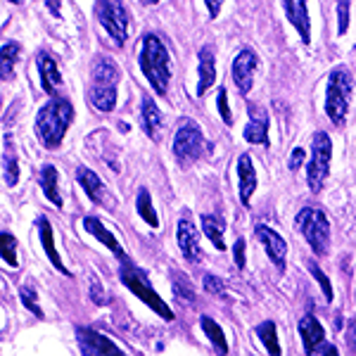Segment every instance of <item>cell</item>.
Instances as JSON below:
<instances>
[{"label": "cell", "instance_id": "cell-35", "mask_svg": "<svg viewBox=\"0 0 356 356\" xmlns=\"http://www.w3.org/2000/svg\"><path fill=\"white\" fill-rule=\"evenodd\" d=\"M349 8H352L349 0H337V17H340V22H337V26H340L337 33H340V36H344L349 29Z\"/></svg>", "mask_w": 356, "mask_h": 356}, {"label": "cell", "instance_id": "cell-24", "mask_svg": "<svg viewBox=\"0 0 356 356\" xmlns=\"http://www.w3.org/2000/svg\"><path fill=\"white\" fill-rule=\"evenodd\" d=\"M202 231L207 235V240H209V243L214 245L216 250H226V240H223V231H226V223H223L219 216L204 214L202 216Z\"/></svg>", "mask_w": 356, "mask_h": 356}, {"label": "cell", "instance_id": "cell-46", "mask_svg": "<svg viewBox=\"0 0 356 356\" xmlns=\"http://www.w3.org/2000/svg\"><path fill=\"white\" fill-rule=\"evenodd\" d=\"M10 3H19V0H10Z\"/></svg>", "mask_w": 356, "mask_h": 356}, {"label": "cell", "instance_id": "cell-7", "mask_svg": "<svg viewBox=\"0 0 356 356\" xmlns=\"http://www.w3.org/2000/svg\"><path fill=\"white\" fill-rule=\"evenodd\" d=\"M95 15L100 24L105 26V31L114 38V43L124 45L129 38L131 19L122 0H95Z\"/></svg>", "mask_w": 356, "mask_h": 356}, {"label": "cell", "instance_id": "cell-41", "mask_svg": "<svg viewBox=\"0 0 356 356\" xmlns=\"http://www.w3.org/2000/svg\"><path fill=\"white\" fill-rule=\"evenodd\" d=\"M347 342L356 354V316L354 318H349V323H347Z\"/></svg>", "mask_w": 356, "mask_h": 356}, {"label": "cell", "instance_id": "cell-25", "mask_svg": "<svg viewBox=\"0 0 356 356\" xmlns=\"http://www.w3.org/2000/svg\"><path fill=\"white\" fill-rule=\"evenodd\" d=\"M200 325H202L204 335L209 337V342L214 344L216 354L226 356V354H228V342H226V335H223V328H221V325L216 323L214 318H209V316H202V318H200Z\"/></svg>", "mask_w": 356, "mask_h": 356}, {"label": "cell", "instance_id": "cell-30", "mask_svg": "<svg viewBox=\"0 0 356 356\" xmlns=\"http://www.w3.org/2000/svg\"><path fill=\"white\" fill-rule=\"evenodd\" d=\"M19 57V45L17 43H5L0 48V79H10L15 72V62Z\"/></svg>", "mask_w": 356, "mask_h": 356}, {"label": "cell", "instance_id": "cell-19", "mask_svg": "<svg viewBox=\"0 0 356 356\" xmlns=\"http://www.w3.org/2000/svg\"><path fill=\"white\" fill-rule=\"evenodd\" d=\"M38 74H41V83L45 93L55 95L62 83V76H60V69H57V62L50 55L45 53L38 55Z\"/></svg>", "mask_w": 356, "mask_h": 356}, {"label": "cell", "instance_id": "cell-5", "mask_svg": "<svg viewBox=\"0 0 356 356\" xmlns=\"http://www.w3.org/2000/svg\"><path fill=\"white\" fill-rule=\"evenodd\" d=\"M297 228L304 235V240L314 250V254H325L330 247V221L325 219L323 211L314 209V207H304L297 214Z\"/></svg>", "mask_w": 356, "mask_h": 356}, {"label": "cell", "instance_id": "cell-10", "mask_svg": "<svg viewBox=\"0 0 356 356\" xmlns=\"http://www.w3.org/2000/svg\"><path fill=\"white\" fill-rule=\"evenodd\" d=\"M257 67H259V57H257L254 50L245 48L235 55L233 60V81L238 86L240 95H247L254 86V74H257Z\"/></svg>", "mask_w": 356, "mask_h": 356}, {"label": "cell", "instance_id": "cell-15", "mask_svg": "<svg viewBox=\"0 0 356 356\" xmlns=\"http://www.w3.org/2000/svg\"><path fill=\"white\" fill-rule=\"evenodd\" d=\"M176 238H178V247H181L183 257H186L188 261L197 264L200 259H202V250H200V233H197V228H195V223L191 219L183 216V219L178 221Z\"/></svg>", "mask_w": 356, "mask_h": 356}, {"label": "cell", "instance_id": "cell-26", "mask_svg": "<svg viewBox=\"0 0 356 356\" xmlns=\"http://www.w3.org/2000/svg\"><path fill=\"white\" fill-rule=\"evenodd\" d=\"M41 186H43L45 197H48L55 207H60L62 197H60V188H57V169L53 164H45L41 169Z\"/></svg>", "mask_w": 356, "mask_h": 356}, {"label": "cell", "instance_id": "cell-13", "mask_svg": "<svg viewBox=\"0 0 356 356\" xmlns=\"http://www.w3.org/2000/svg\"><path fill=\"white\" fill-rule=\"evenodd\" d=\"M247 114H250V122H247L243 136L247 143L252 145H268V114L259 105H247Z\"/></svg>", "mask_w": 356, "mask_h": 356}, {"label": "cell", "instance_id": "cell-3", "mask_svg": "<svg viewBox=\"0 0 356 356\" xmlns=\"http://www.w3.org/2000/svg\"><path fill=\"white\" fill-rule=\"evenodd\" d=\"M74 119V107L65 97H53L36 117V134L45 147H57Z\"/></svg>", "mask_w": 356, "mask_h": 356}, {"label": "cell", "instance_id": "cell-43", "mask_svg": "<svg viewBox=\"0 0 356 356\" xmlns=\"http://www.w3.org/2000/svg\"><path fill=\"white\" fill-rule=\"evenodd\" d=\"M48 3V10L53 13V17H60V0H45Z\"/></svg>", "mask_w": 356, "mask_h": 356}, {"label": "cell", "instance_id": "cell-9", "mask_svg": "<svg viewBox=\"0 0 356 356\" xmlns=\"http://www.w3.org/2000/svg\"><path fill=\"white\" fill-rule=\"evenodd\" d=\"M204 152V136L202 129L193 119H183L174 136V154L183 162H195Z\"/></svg>", "mask_w": 356, "mask_h": 356}, {"label": "cell", "instance_id": "cell-37", "mask_svg": "<svg viewBox=\"0 0 356 356\" xmlns=\"http://www.w3.org/2000/svg\"><path fill=\"white\" fill-rule=\"evenodd\" d=\"M19 297H22V302H24V307L29 309V312H33V314L38 316V318H43V312H41V307H38V302H36V295H33V290L22 288Z\"/></svg>", "mask_w": 356, "mask_h": 356}, {"label": "cell", "instance_id": "cell-32", "mask_svg": "<svg viewBox=\"0 0 356 356\" xmlns=\"http://www.w3.org/2000/svg\"><path fill=\"white\" fill-rule=\"evenodd\" d=\"M0 257H3L10 266H17V240H15V235L8 231L0 233Z\"/></svg>", "mask_w": 356, "mask_h": 356}, {"label": "cell", "instance_id": "cell-31", "mask_svg": "<svg viewBox=\"0 0 356 356\" xmlns=\"http://www.w3.org/2000/svg\"><path fill=\"white\" fill-rule=\"evenodd\" d=\"M171 285H174V292H176V297H178L181 302H188V304H191V302L197 300V295H195L191 280L183 278L181 273H174V275H171Z\"/></svg>", "mask_w": 356, "mask_h": 356}, {"label": "cell", "instance_id": "cell-18", "mask_svg": "<svg viewBox=\"0 0 356 356\" xmlns=\"http://www.w3.org/2000/svg\"><path fill=\"white\" fill-rule=\"evenodd\" d=\"M200 67H197V97H202L207 90L216 81V62H214V50L209 45H204L200 50Z\"/></svg>", "mask_w": 356, "mask_h": 356}, {"label": "cell", "instance_id": "cell-27", "mask_svg": "<svg viewBox=\"0 0 356 356\" xmlns=\"http://www.w3.org/2000/svg\"><path fill=\"white\" fill-rule=\"evenodd\" d=\"M3 169H5V183H8V186H17V181H19V164H17V152L13 147V138L5 140Z\"/></svg>", "mask_w": 356, "mask_h": 356}, {"label": "cell", "instance_id": "cell-11", "mask_svg": "<svg viewBox=\"0 0 356 356\" xmlns=\"http://www.w3.org/2000/svg\"><path fill=\"white\" fill-rule=\"evenodd\" d=\"M76 340L83 356H126L110 337L90 328H76Z\"/></svg>", "mask_w": 356, "mask_h": 356}, {"label": "cell", "instance_id": "cell-28", "mask_svg": "<svg viewBox=\"0 0 356 356\" xmlns=\"http://www.w3.org/2000/svg\"><path fill=\"white\" fill-rule=\"evenodd\" d=\"M257 335H259V340L264 347L268 349V354L271 356H280V342H278V330H275V323L273 321H264V323L257 328Z\"/></svg>", "mask_w": 356, "mask_h": 356}, {"label": "cell", "instance_id": "cell-38", "mask_svg": "<svg viewBox=\"0 0 356 356\" xmlns=\"http://www.w3.org/2000/svg\"><path fill=\"white\" fill-rule=\"evenodd\" d=\"M233 259H235V266L238 268H245V240H235L233 245Z\"/></svg>", "mask_w": 356, "mask_h": 356}, {"label": "cell", "instance_id": "cell-34", "mask_svg": "<svg viewBox=\"0 0 356 356\" xmlns=\"http://www.w3.org/2000/svg\"><path fill=\"white\" fill-rule=\"evenodd\" d=\"M216 105H219V114H221L223 124L231 126L233 124V114H231V107H228V90L226 88H219V95H216Z\"/></svg>", "mask_w": 356, "mask_h": 356}, {"label": "cell", "instance_id": "cell-44", "mask_svg": "<svg viewBox=\"0 0 356 356\" xmlns=\"http://www.w3.org/2000/svg\"><path fill=\"white\" fill-rule=\"evenodd\" d=\"M321 352H323V356H340V352H337V347H332V344H325V347L321 349Z\"/></svg>", "mask_w": 356, "mask_h": 356}, {"label": "cell", "instance_id": "cell-21", "mask_svg": "<svg viewBox=\"0 0 356 356\" xmlns=\"http://www.w3.org/2000/svg\"><path fill=\"white\" fill-rule=\"evenodd\" d=\"M76 181L81 183V188L86 191V195H88V197L93 200L95 204L102 202V197H105V186H102V181L97 178L95 171H90L88 166H79Z\"/></svg>", "mask_w": 356, "mask_h": 356}, {"label": "cell", "instance_id": "cell-14", "mask_svg": "<svg viewBox=\"0 0 356 356\" xmlns=\"http://www.w3.org/2000/svg\"><path fill=\"white\" fill-rule=\"evenodd\" d=\"M283 10H285V17L290 19V24L300 33L302 43L304 45L312 43V19H309L307 0H283Z\"/></svg>", "mask_w": 356, "mask_h": 356}, {"label": "cell", "instance_id": "cell-20", "mask_svg": "<svg viewBox=\"0 0 356 356\" xmlns=\"http://www.w3.org/2000/svg\"><path fill=\"white\" fill-rule=\"evenodd\" d=\"M83 228H86V231H88L90 235H93V238L100 240L102 245L110 247L114 254H117L119 259H122V257H124L122 245H119V243H117V238H114V235H112L110 231H107L105 226H102V221H100V219H95V216H86V219H83Z\"/></svg>", "mask_w": 356, "mask_h": 356}, {"label": "cell", "instance_id": "cell-45", "mask_svg": "<svg viewBox=\"0 0 356 356\" xmlns=\"http://www.w3.org/2000/svg\"><path fill=\"white\" fill-rule=\"evenodd\" d=\"M140 3H147V5H154V3H159V0H140Z\"/></svg>", "mask_w": 356, "mask_h": 356}, {"label": "cell", "instance_id": "cell-23", "mask_svg": "<svg viewBox=\"0 0 356 356\" xmlns=\"http://www.w3.org/2000/svg\"><path fill=\"white\" fill-rule=\"evenodd\" d=\"M38 231H41V243H43V250H45V254H48V259L53 261V266L57 268L60 273H65L69 275V271L65 268V264H62L60 259V254H57V250H55V240H53V226L48 223V219H38Z\"/></svg>", "mask_w": 356, "mask_h": 356}, {"label": "cell", "instance_id": "cell-16", "mask_svg": "<svg viewBox=\"0 0 356 356\" xmlns=\"http://www.w3.org/2000/svg\"><path fill=\"white\" fill-rule=\"evenodd\" d=\"M297 330H300V337H302V344H304V352H307V356H316L318 347L325 340V330H323V325L318 323V318H316L314 314L302 316Z\"/></svg>", "mask_w": 356, "mask_h": 356}, {"label": "cell", "instance_id": "cell-6", "mask_svg": "<svg viewBox=\"0 0 356 356\" xmlns=\"http://www.w3.org/2000/svg\"><path fill=\"white\" fill-rule=\"evenodd\" d=\"M330 159H332V140L325 131L314 134L312 140V159L307 166V181L314 193H321L325 186V178L330 174Z\"/></svg>", "mask_w": 356, "mask_h": 356}, {"label": "cell", "instance_id": "cell-40", "mask_svg": "<svg viewBox=\"0 0 356 356\" xmlns=\"http://www.w3.org/2000/svg\"><path fill=\"white\" fill-rule=\"evenodd\" d=\"M204 8H207V13H209L211 19H216V17L221 15L223 0H204Z\"/></svg>", "mask_w": 356, "mask_h": 356}, {"label": "cell", "instance_id": "cell-36", "mask_svg": "<svg viewBox=\"0 0 356 356\" xmlns=\"http://www.w3.org/2000/svg\"><path fill=\"white\" fill-rule=\"evenodd\" d=\"M204 292H211V295L221 297L226 292V285H223L221 278H216L214 273H207L204 275Z\"/></svg>", "mask_w": 356, "mask_h": 356}, {"label": "cell", "instance_id": "cell-33", "mask_svg": "<svg viewBox=\"0 0 356 356\" xmlns=\"http://www.w3.org/2000/svg\"><path fill=\"white\" fill-rule=\"evenodd\" d=\"M309 271H312L316 283L321 285V290H323V297H325V300L332 302V297H335V295H332V283H330L328 275L323 273V268H318V264H316V261H309Z\"/></svg>", "mask_w": 356, "mask_h": 356}, {"label": "cell", "instance_id": "cell-4", "mask_svg": "<svg viewBox=\"0 0 356 356\" xmlns=\"http://www.w3.org/2000/svg\"><path fill=\"white\" fill-rule=\"evenodd\" d=\"M354 79L347 67H335L328 76V88H325V114L332 124H344L349 112V100H352Z\"/></svg>", "mask_w": 356, "mask_h": 356}, {"label": "cell", "instance_id": "cell-17", "mask_svg": "<svg viewBox=\"0 0 356 356\" xmlns=\"http://www.w3.org/2000/svg\"><path fill=\"white\" fill-rule=\"evenodd\" d=\"M238 181H240V202L250 204L252 195L257 191V169L247 152L238 157Z\"/></svg>", "mask_w": 356, "mask_h": 356}, {"label": "cell", "instance_id": "cell-2", "mask_svg": "<svg viewBox=\"0 0 356 356\" xmlns=\"http://www.w3.org/2000/svg\"><path fill=\"white\" fill-rule=\"evenodd\" d=\"M140 69L145 74L147 83L152 86V90L157 95H166L171 81V67H169V53H166V45L159 41V36L147 33L143 38L140 48Z\"/></svg>", "mask_w": 356, "mask_h": 356}, {"label": "cell", "instance_id": "cell-22", "mask_svg": "<svg viewBox=\"0 0 356 356\" xmlns=\"http://www.w3.org/2000/svg\"><path fill=\"white\" fill-rule=\"evenodd\" d=\"M140 119H143V129H145V134L150 138H157L159 131H162V126H164V119H162L159 107L154 105V100H150V97H145V100H143Z\"/></svg>", "mask_w": 356, "mask_h": 356}, {"label": "cell", "instance_id": "cell-29", "mask_svg": "<svg viewBox=\"0 0 356 356\" xmlns=\"http://www.w3.org/2000/svg\"><path fill=\"white\" fill-rule=\"evenodd\" d=\"M136 209H138V214L143 216V221H147V226H152V228L159 226L157 211H154V207H152V197H150V193H147L145 188H140V191H138Z\"/></svg>", "mask_w": 356, "mask_h": 356}, {"label": "cell", "instance_id": "cell-1", "mask_svg": "<svg viewBox=\"0 0 356 356\" xmlns=\"http://www.w3.org/2000/svg\"><path fill=\"white\" fill-rule=\"evenodd\" d=\"M117 86H119V67L112 57L97 55L90 69V102L95 110L112 112L117 107Z\"/></svg>", "mask_w": 356, "mask_h": 356}, {"label": "cell", "instance_id": "cell-8", "mask_svg": "<svg viewBox=\"0 0 356 356\" xmlns=\"http://www.w3.org/2000/svg\"><path fill=\"white\" fill-rule=\"evenodd\" d=\"M122 283L129 288L134 295L138 297V300H143L147 304V307L152 309V312H157L162 318L166 321H174V312H171L169 307H166V302L162 300V297L157 295V292L152 290V285L145 280V275H143V271H138L136 266H124L122 268Z\"/></svg>", "mask_w": 356, "mask_h": 356}, {"label": "cell", "instance_id": "cell-12", "mask_svg": "<svg viewBox=\"0 0 356 356\" xmlns=\"http://www.w3.org/2000/svg\"><path fill=\"white\" fill-rule=\"evenodd\" d=\"M254 233H257V240H259V243L264 245V250H266L268 259L273 261V266L283 273L285 271V259H288V243H285V238L283 235H278L273 228H268V226H257Z\"/></svg>", "mask_w": 356, "mask_h": 356}, {"label": "cell", "instance_id": "cell-39", "mask_svg": "<svg viewBox=\"0 0 356 356\" xmlns=\"http://www.w3.org/2000/svg\"><path fill=\"white\" fill-rule=\"evenodd\" d=\"M304 157H307V154H304L302 147H295V150H292V154H290L288 166H290L292 171H297V169H300V166L304 164Z\"/></svg>", "mask_w": 356, "mask_h": 356}, {"label": "cell", "instance_id": "cell-42", "mask_svg": "<svg viewBox=\"0 0 356 356\" xmlns=\"http://www.w3.org/2000/svg\"><path fill=\"white\" fill-rule=\"evenodd\" d=\"M100 292H102V290H100V285H97V280H93V300H95L97 304H105V297H102Z\"/></svg>", "mask_w": 356, "mask_h": 356}]
</instances>
